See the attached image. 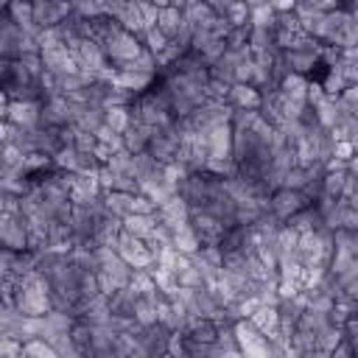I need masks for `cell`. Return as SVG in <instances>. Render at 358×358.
<instances>
[{
    "label": "cell",
    "mask_w": 358,
    "mask_h": 358,
    "mask_svg": "<svg viewBox=\"0 0 358 358\" xmlns=\"http://www.w3.org/2000/svg\"><path fill=\"white\" fill-rule=\"evenodd\" d=\"M11 302H14L17 310H20L22 316H28V319H42V316H48V313L53 310L50 285H48V280H45L39 271H31V274H25V277L17 282Z\"/></svg>",
    "instance_id": "1"
},
{
    "label": "cell",
    "mask_w": 358,
    "mask_h": 358,
    "mask_svg": "<svg viewBox=\"0 0 358 358\" xmlns=\"http://www.w3.org/2000/svg\"><path fill=\"white\" fill-rule=\"evenodd\" d=\"M101 48H103V53H106V59H109V64H112L115 70H120V67L137 62V59L145 53L143 39H140L137 34L120 28V22L101 39Z\"/></svg>",
    "instance_id": "2"
},
{
    "label": "cell",
    "mask_w": 358,
    "mask_h": 358,
    "mask_svg": "<svg viewBox=\"0 0 358 358\" xmlns=\"http://www.w3.org/2000/svg\"><path fill=\"white\" fill-rule=\"evenodd\" d=\"M185 131L179 129V120L168 123V126H159L154 129L151 134V143H148V154L154 159H159L162 165H176L179 157H182V148H185Z\"/></svg>",
    "instance_id": "3"
},
{
    "label": "cell",
    "mask_w": 358,
    "mask_h": 358,
    "mask_svg": "<svg viewBox=\"0 0 358 358\" xmlns=\"http://www.w3.org/2000/svg\"><path fill=\"white\" fill-rule=\"evenodd\" d=\"M0 243L11 252H31V227L22 213H0Z\"/></svg>",
    "instance_id": "4"
},
{
    "label": "cell",
    "mask_w": 358,
    "mask_h": 358,
    "mask_svg": "<svg viewBox=\"0 0 358 358\" xmlns=\"http://www.w3.org/2000/svg\"><path fill=\"white\" fill-rule=\"evenodd\" d=\"M305 207H310V201H308V196L299 193V190L280 187V190H274V193L268 196V213H271L277 221H282V224H288V221H291L296 213H302Z\"/></svg>",
    "instance_id": "5"
},
{
    "label": "cell",
    "mask_w": 358,
    "mask_h": 358,
    "mask_svg": "<svg viewBox=\"0 0 358 358\" xmlns=\"http://www.w3.org/2000/svg\"><path fill=\"white\" fill-rule=\"evenodd\" d=\"M235 338H238V350H241L243 358H268L271 341L249 319L235 322Z\"/></svg>",
    "instance_id": "6"
},
{
    "label": "cell",
    "mask_w": 358,
    "mask_h": 358,
    "mask_svg": "<svg viewBox=\"0 0 358 358\" xmlns=\"http://www.w3.org/2000/svg\"><path fill=\"white\" fill-rule=\"evenodd\" d=\"M117 255L131 266V268H154L157 266V255L148 249V243L145 241H140V238H134V235H129V232H123L120 238H117Z\"/></svg>",
    "instance_id": "7"
},
{
    "label": "cell",
    "mask_w": 358,
    "mask_h": 358,
    "mask_svg": "<svg viewBox=\"0 0 358 358\" xmlns=\"http://www.w3.org/2000/svg\"><path fill=\"white\" fill-rule=\"evenodd\" d=\"M39 126L45 129H67L73 126V101L67 95H53L39 109Z\"/></svg>",
    "instance_id": "8"
},
{
    "label": "cell",
    "mask_w": 358,
    "mask_h": 358,
    "mask_svg": "<svg viewBox=\"0 0 358 358\" xmlns=\"http://www.w3.org/2000/svg\"><path fill=\"white\" fill-rule=\"evenodd\" d=\"M34 6V22L39 31H50L62 25L73 14V3H56V0H36Z\"/></svg>",
    "instance_id": "9"
},
{
    "label": "cell",
    "mask_w": 358,
    "mask_h": 358,
    "mask_svg": "<svg viewBox=\"0 0 358 358\" xmlns=\"http://www.w3.org/2000/svg\"><path fill=\"white\" fill-rule=\"evenodd\" d=\"M39 109L42 103H25V101H11L3 95V120L14 123L20 129H36L39 126Z\"/></svg>",
    "instance_id": "10"
},
{
    "label": "cell",
    "mask_w": 358,
    "mask_h": 358,
    "mask_svg": "<svg viewBox=\"0 0 358 358\" xmlns=\"http://www.w3.org/2000/svg\"><path fill=\"white\" fill-rule=\"evenodd\" d=\"M140 347L151 355V358H162L168 350H171V338L173 333L165 327V324H151V327H137L134 330Z\"/></svg>",
    "instance_id": "11"
},
{
    "label": "cell",
    "mask_w": 358,
    "mask_h": 358,
    "mask_svg": "<svg viewBox=\"0 0 358 358\" xmlns=\"http://www.w3.org/2000/svg\"><path fill=\"white\" fill-rule=\"evenodd\" d=\"M207 145H210V162H227V159H235L232 123L213 129V131L207 134Z\"/></svg>",
    "instance_id": "12"
},
{
    "label": "cell",
    "mask_w": 358,
    "mask_h": 358,
    "mask_svg": "<svg viewBox=\"0 0 358 358\" xmlns=\"http://www.w3.org/2000/svg\"><path fill=\"white\" fill-rule=\"evenodd\" d=\"M157 218H159L162 227L176 229V227H182V224L190 221V204L176 193V196H171L168 201H162V204L157 207Z\"/></svg>",
    "instance_id": "13"
},
{
    "label": "cell",
    "mask_w": 358,
    "mask_h": 358,
    "mask_svg": "<svg viewBox=\"0 0 358 358\" xmlns=\"http://www.w3.org/2000/svg\"><path fill=\"white\" fill-rule=\"evenodd\" d=\"M70 101H73V98H70ZM103 123H106V109H103V106H95V103H76V101H73V126H76V129L95 134Z\"/></svg>",
    "instance_id": "14"
},
{
    "label": "cell",
    "mask_w": 358,
    "mask_h": 358,
    "mask_svg": "<svg viewBox=\"0 0 358 358\" xmlns=\"http://www.w3.org/2000/svg\"><path fill=\"white\" fill-rule=\"evenodd\" d=\"M210 8L229 25V28H249V3H235V0H213Z\"/></svg>",
    "instance_id": "15"
},
{
    "label": "cell",
    "mask_w": 358,
    "mask_h": 358,
    "mask_svg": "<svg viewBox=\"0 0 358 358\" xmlns=\"http://www.w3.org/2000/svg\"><path fill=\"white\" fill-rule=\"evenodd\" d=\"M101 196H103V187H101L98 173H76L73 187H70L73 204H87V201H95Z\"/></svg>",
    "instance_id": "16"
},
{
    "label": "cell",
    "mask_w": 358,
    "mask_h": 358,
    "mask_svg": "<svg viewBox=\"0 0 358 358\" xmlns=\"http://www.w3.org/2000/svg\"><path fill=\"white\" fill-rule=\"evenodd\" d=\"M249 322H252L268 341H277V338H280V308H277V305H257L255 313L249 316Z\"/></svg>",
    "instance_id": "17"
},
{
    "label": "cell",
    "mask_w": 358,
    "mask_h": 358,
    "mask_svg": "<svg viewBox=\"0 0 358 358\" xmlns=\"http://www.w3.org/2000/svg\"><path fill=\"white\" fill-rule=\"evenodd\" d=\"M151 134H154V129L131 115V123H129V129L123 131V148H126L129 154H143V151H148Z\"/></svg>",
    "instance_id": "18"
},
{
    "label": "cell",
    "mask_w": 358,
    "mask_h": 358,
    "mask_svg": "<svg viewBox=\"0 0 358 358\" xmlns=\"http://www.w3.org/2000/svg\"><path fill=\"white\" fill-rule=\"evenodd\" d=\"M229 106L232 109H246V112H257L260 103H263V92L252 84H232L229 87V95H227Z\"/></svg>",
    "instance_id": "19"
},
{
    "label": "cell",
    "mask_w": 358,
    "mask_h": 358,
    "mask_svg": "<svg viewBox=\"0 0 358 358\" xmlns=\"http://www.w3.org/2000/svg\"><path fill=\"white\" fill-rule=\"evenodd\" d=\"M115 87H120V90H126V92H131V95H143V92H148L151 87H154V81H157V76H143V73H126V70H115L112 73V78H109Z\"/></svg>",
    "instance_id": "20"
},
{
    "label": "cell",
    "mask_w": 358,
    "mask_h": 358,
    "mask_svg": "<svg viewBox=\"0 0 358 358\" xmlns=\"http://www.w3.org/2000/svg\"><path fill=\"white\" fill-rule=\"evenodd\" d=\"M168 229V227H165ZM171 232V246L179 252V255H199L201 252V241H199V235H196V229L190 227V221L187 224H182V227H176V229H168Z\"/></svg>",
    "instance_id": "21"
},
{
    "label": "cell",
    "mask_w": 358,
    "mask_h": 358,
    "mask_svg": "<svg viewBox=\"0 0 358 358\" xmlns=\"http://www.w3.org/2000/svg\"><path fill=\"white\" fill-rule=\"evenodd\" d=\"M137 302H140V294H137L131 285H126V288L115 291V294L109 296L112 316H120V319H134V308H137Z\"/></svg>",
    "instance_id": "22"
},
{
    "label": "cell",
    "mask_w": 358,
    "mask_h": 358,
    "mask_svg": "<svg viewBox=\"0 0 358 358\" xmlns=\"http://www.w3.org/2000/svg\"><path fill=\"white\" fill-rule=\"evenodd\" d=\"M308 87H310V78L296 76V73H285L282 81H280V95L288 98V101L308 103Z\"/></svg>",
    "instance_id": "23"
},
{
    "label": "cell",
    "mask_w": 358,
    "mask_h": 358,
    "mask_svg": "<svg viewBox=\"0 0 358 358\" xmlns=\"http://www.w3.org/2000/svg\"><path fill=\"white\" fill-rule=\"evenodd\" d=\"M157 227H159L157 213L154 215H126L123 218V232H129V235H134L140 241H148Z\"/></svg>",
    "instance_id": "24"
},
{
    "label": "cell",
    "mask_w": 358,
    "mask_h": 358,
    "mask_svg": "<svg viewBox=\"0 0 358 358\" xmlns=\"http://www.w3.org/2000/svg\"><path fill=\"white\" fill-rule=\"evenodd\" d=\"M182 333L187 338L199 341V344H215V338H218V322H213V319H190V324Z\"/></svg>",
    "instance_id": "25"
},
{
    "label": "cell",
    "mask_w": 358,
    "mask_h": 358,
    "mask_svg": "<svg viewBox=\"0 0 358 358\" xmlns=\"http://www.w3.org/2000/svg\"><path fill=\"white\" fill-rule=\"evenodd\" d=\"M249 22L252 28H274L277 25L274 3H249Z\"/></svg>",
    "instance_id": "26"
},
{
    "label": "cell",
    "mask_w": 358,
    "mask_h": 358,
    "mask_svg": "<svg viewBox=\"0 0 358 358\" xmlns=\"http://www.w3.org/2000/svg\"><path fill=\"white\" fill-rule=\"evenodd\" d=\"M131 201L134 196L131 193H103V204H106V213L115 215V218H126L131 215Z\"/></svg>",
    "instance_id": "27"
},
{
    "label": "cell",
    "mask_w": 358,
    "mask_h": 358,
    "mask_svg": "<svg viewBox=\"0 0 358 358\" xmlns=\"http://www.w3.org/2000/svg\"><path fill=\"white\" fill-rule=\"evenodd\" d=\"M344 341V330H341V324H330V327H324L322 333H319V338H316V350L322 352V355H333L336 350H338V344Z\"/></svg>",
    "instance_id": "28"
},
{
    "label": "cell",
    "mask_w": 358,
    "mask_h": 358,
    "mask_svg": "<svg viewBox=\"0 0 358 358\" xmlns=\"http://www.w3.org/2000/svg\"><path fill=\"white\" fill-rule=\"evenodd\" d=\"M129 123H131V106H115V109H106V123H103V126H109L112 131L123 134V131L129 129Z\"/></svg>",
    "instance_id": "29"
},
{
    "label": "cell",
    "mask_w": 358,
    "mask_h": 358,
    "mask_svg": "<svg viewBox=\"0 0 358 358\" xmlns=\"http://www.w3.org/2000/svg\"><path fill=\"white\" fill-rule=\"evenodd\" d=\"M106 168H112L115 173H123V176H134V154H129L126 148H120V151H115V154L109 157ZM134 179H137V176H134Z\"/></svg>",
    "instance_id": "30"
},
{
    "label": "cell",
    "mask_w": 358,
    "mask_h": 358,
    "mask_svg": "<svg viewBox=\"0 0 358 358\" xmlns=\"http://www.w3.org/2000/svg\"><path fill=\"white\" fill-rule=\"evenodd\" d=\"M143 45H145V50H148V53L157 59V56H159V53H162V50L171 45V39H168V36H165V34H162L157 25H154V28H148V31L143 34Z\"/></svg>",
    "instance_id": "31"
},
{
    "label": "cell",
    "mask_w": 358,
    "mask_h": 358,
    "mask_svg": "<svg viewBox=\"0 0 358 358\" xmlns=\"http://www.w3.org/2000/svg\"><path fill=\"white\" fill-rule=\"evenodd\" d=\"M95 140H98V145H103L106 151H120L123 148V134H117V131H112L109 126H101L98 131H95Z\"/></svg>",
    "instance_id": "32"
},
{
    "label": "cell",
    "mask_w": 358,
    "mask_h": 358,
    "mask_svg": "<svg viewBox=\"0 0 358 358\" xmlns=\"http://www.w3.org/2000/svg\"><path fill=\"white\" fill-rule=\"evenodd\" d=\"M73 11L84 20H98V17H106V3H98V0H90V3H73Z\"/></svg>",
    "instance_id": "33"
},
{
    "label": "cell",
    "mask_w": 358,
    "mask_h": 358,
    "mask_svg": "<svg viewBox=\"0 0 358 358\" xmlns=\"http://www.w3.org/2000/svg\"><path fill=\"white\" fill-rule=\"evenodd\" d=\"M73 148H78V151H84V154H95L98 140H95V134L81 131V129H76V126H73Z\"/></svg>",
    "instance_id": "34"
},
{
    "label": "cell",
    "mask_w": 358,
    "mask_h": 358,
    "mask_svg": "<svg viewBox=\"0 0 358 358\" xmlns=\"http://www.w3.org/2000/svg\"><path fill=\"white\" fill-rule=\"evenodd\" d=\"M25 352H28L31 358H59V352H56L48 341H42V338H31V341H25Z\"/></svg>",
    "instance_id": "35"
},
{
    "label": "cell",
    "mask_w": 358,
    "mask_h": 358,
    "mask_svg": "<svg viewBox=\"0 0 358 358\" xmlns=\"http://www.w3.org/2000/svg\"><path fill=\"white\" fill-rule=\"evenodd\" d=\"M22 352H25V341L0 336V358H22Z\"/></svg>",
    "instance_id": "36"
},
{
    "label": "cell",
    "mask_w": 358,
    "mask_h": 358,
    "mask_svg": "<svg viewBox=\"0 0 358 358\" xmlns=\"http://www.w3.org/2000/svg\"><path fill=\"white\" fill-rule=\"evenodd\" d=\"M338 101L344 103V109H350V112L358 115V84H347L344 92L338 95Z\"/></svg>",
    "instance_id": "37"
},
{
    "label": "cell",
    "mask_w": 358,
    "mask_h": 358,
    "mask_svg": "<svg viewBox=\"0 0 358 358\" xmlns=\"http://www.w3.org/2000/svg\"><path fill=\"white\" fill-rule=\"evenodd\" d=\"M341 70H344L347 84H358V62H352V64H341Z\"/></svg>",
    "instance_id": "38"
},
{
    "label": "cell",
    "mask_w": 358,
    "mask_h": 358,
    "mask_svg": "<svg viewBox=\"0 0 358 358\" xmlns=\"http://www.w3.org/2000/svg\"><path fill=\"white\" fill-rule=\"evenodd\" d=\"M330 358H355V352H352V347H350L347 341H341V344H338V350H336Z\"/></svg>",
    "instance_id": "39"
},
{
    "label": "cell",
    "mask_w": 358,
    "mask_h": 358,
    "mask_svg": "<svg viewBox=\"0 0 358 358\" xmlns=\"http://www.w3.org/2000/svg\"><path fill=\"white\" fill-rule=\"evenodd\" d=\"M341 8H344V11H347V14L352 17V22L358 25V0H350V3H341Z\"/></svg>",
    "instance_id": "40"
},
{
    "label": "cell",
    "mask_w": 358,
    "mask_h": 358,
    "mask_svg": "<svg viewBox=\"0 0 358 358\" xmlns=\"http://www.w3.org/2000/svg\"><path fill=\"white\" fill-rule=\"evenodd\" d=\"M162 358H176V355H173V352H165V355H162Z\"/></svg>",
    "instance_id": "41"
}]
</instances>
